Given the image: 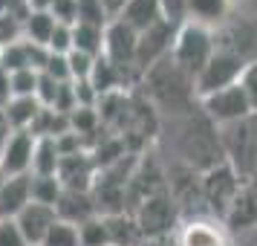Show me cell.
<instances>
[{
  "instance_id": "cell-35",
  "label": "cell",
  "mask_w": 257,
  "mask_h": 246,
  "mask_svg": "<svg viewBox=\"0 0 257 246\" xmlns=\"http://www.w3.org/2000/svg\"><path fill=\"white\" fill-rule=\"evenodd\" d=\"M0 186H3V174H0Z\"/></svg>"
},
{
  "instance_id": "cell-5",
  "label": "cell",
  "mask_w": 257,
  "mask_h": 246,
  "mask_svg": "<svg viewBox=\"0 0 257 246\" xmlns=\"http://www.w3.org/2000/svg\"><path fill=\"white\" fill-rule=\"evenodd\" d=\"M136 47H139V32H133L127 24H121V21H110L104 29V55L110 64H116L121 70L133 72V78H136V70H133V64H136Z\"/></svg>"
},
{
  "instance_id": "cell-22",
  "label": "cell",
  "mask_w": 257,
  "mask_h": 246,
  "mask_svg": "<svg viewBox=\"0 0 257 246\" xmlns=\"http://www.w3.org/2000/svg\"><path fill=\"white\" fill-rule=\"evenodd\" d=\"M75 24L107 26L110 24V15L104 12L101 0H78V3H75Z\"/></svg>"
},
{
  "instance_id": "cell-34",
  "label": "cell",
  "mask_w": 257,
  "mask_h": 246,
  "mask_svg": "<svg viewBox=\"0 0 257 246\" xmlns=\"http://www.w3.org/2000/svg\"><path fill=\"white\" fill-rule=\"evenodd\" d=\"M12 136V128H9V122H6V116L0 113V151H3V145H6V139Z\"/></svg>"
},
{
  "instance_id": "cell-3",
  "label": "cell",
  "mask_w": 257,
  "mask_h": 246,
  "mask_svg": "<svg viewBox=\"0 0 257 246\" xmlns=\"http://www.w3.org/2000/svg\"><path fill=\"white\" fill-rule=\"evenodd\" d=\"M176 29H179V26L168 24V21H159V24L151 26L148 32H142L139 35V47H136V64H133L136 75L151 72L153 67H159V64L171 55Z\"/></svg>"
},
{
  "instance_id": "cell-26",
  "label": "cell",
  "mask_w": 257,
  "mask_h": 246,
  "mask_svg": "<svg viewBox=\"0 0 257 246\" xmlns=\"http://www.w3.org/2000/svg\"><path fill=\"white\" fill-rule=\"evenodd\" d=\"M159 9H162V21H168V24H188V0H159Z\"/></svg>"
},
{
  "instance_id": "cell-10",
  "label": "cell",
  "mask_w": 257,
  "mask_h": 246,
  "mask_svg": "<svg viewBox=\"0 0 257 246\" xmlns=\"http://www.w3.org/2000/svg\"><path fill=\"white\" fill-rule=\"evenodd\" d=\"M58 220V214H55V209H49V206H41V203H29L18 217H15V223H18V229H21V234H24L26 240H29V246H41L44 243V237H47L49 226Z\"/></svg>"
},
{
  "instance_id": "cell-28",
  "label": "cell",
  "mask_w": 257,
  "mask_h": 246,
  "mask_svg": "<svg viewBox=\"0 0 257 246\" xmlns=\"http://www.w3.org/2000/svg\"><path fill=\"white\" fill-rule=\"evenodd\" d=\"M75 3H78V0H52L49 15L55 18V24L75 26Z\"/></svg>"
},
{
  "instance_id": "cell-32",
  "label": "cell",
  "mask_w": 257,
  "mask_h": 246,
  "mask_svg": "<svg viewBox=\"0 0 257 246\" xmlns=\"http://www.w3.org/2000/svg\"><path fill=\"white\" fill-rule=\"evenodd\" d=\"M124 3H127V0H101V6H104V12L110 15V21H116L118 15H121Z\"/></svg>"
},
{
  "instance_id": "cell-25",
  "label": "cell",
  "mask_w": 257,
  "mask_h": 246,
  "mask_svg": "<svg viewBox=\"0 0 257 246\" xmlns=\"http://www.w3.org/2000/svg\"><path fill=\"white\" fill-rule=\"evenodd\" d=\"M240 87H243L245 99H248V105H251V113L257 116V58L245 61L243 75H240Z\"/></svg>"
},
{
  "instance_id": "cell-7",
  "label": "cell",
  "mask_w": 257,
  "mask_h": 246,
  "mask_svg": "<svg viewBox=\"0 0 257 246\" xmlns=\"http://www.w3.org/2000/svg\"><path fill=\"white\" fill-rule=\"evenodd\" d=\"M237 194H240V177L231 171V165H217L202 180V197L208 200V206L214 211H220L222 217L228 214Z\"/></svg>"
},
{
  "instance_id": "cell-23",
  "label": "cell",
  "mask_w": 257,
  "mask_h": 246,
  "mask_svg": "<svg viewBox=\"0 0 257 246\" xmlns=\"http://www.w3.org/2000/svg\"><path fill=\"white\" fill-rule=\"evenodd\" d=\"M38 70H15L9 72V87H12V99L15 96H35L38 93Z\"/></svg>"
},
{
  "instance_id": "cell-20",
  "label": "cell",
  "mask_w": 257,
  "mask_h": 246,
  "mask_svg": "<svg viewBox=\"0 0 257 246\" xmlns=\"http://www.w3.org/2000/svg\"><path fill=\"white\" fill-rule=\"evenodd\" d=\"M78 237H81V246H110V232H107L104 214H95L87 223H81Z\"/></svg>"
},
{
  "instance_id": "cell-12",
  "label": "cell",
  "mask_w": 257,
  "mask_h": 246,
  "mask_svg": "<svg viewBox=\"0 0 257 246\" xmlns=\"http://www.w3.org/2000/svg\"><path fill=\"white\" fill-rule=\"evenodd\" d=\"M116 21L127 24L133 32H148L151 26H156L162 21V9H159V0H127L124 9Z\"/></svg>"
},
{
  "instance_id": "cell-18",
  "label": "cell",
  "mask_w": 257,
  "mask_h": 246,
  "mask_svg": "<svg viewBox=\"0 0 257 246\" xmlns=\"http://www.w3.org/2000/svg\"><path fill=\"white\" fill-rule=\"evenodd\" d=\"M52 32H55V18L49 12H29L21 26V38L29 44H38V47H47Z\"/></svg>"
},
{
  "instance_id": "cell-31",
  "label": "cell",
  "mask_w": 257,
  "mask_h": 246,
  "mask_svg": "<svg viewBox=\"0 0 257 246\" xmlns=\"http://www.w3.org/2000/svg\"><path fill=\"white\" fill-rule=\"evenodd\" d=\"M12 102V87H9V72L0 67V110Z\"/></svg>"
},
{
  "instance_id": "cell-8",
  "label": "cell",
  "mask_w": 257,
  "mask_h": 246,
  "mask_svg": "<svg viewBox=\"0 0 257 246\" xmlns=\"http://www.w3.org/2000/svg\"><path fill=\"white\" fill-rule=\"evenodd\" d=\"M35 136L29 130H12L0 151V174L3 177H21L32 171V153H35Z\"/></svg>"
},
{
  "instance_id": "cell-2",
  "label": "cell",
  "mask_w": 257,
  "mask_h": 246,
  "mask_svg": "<svg viewBox=\"0 0 257 246\" xmlns=\"http://www.w3.org/2000/svg\"><path fill=\"white\" fill-rule=\"evenodd\" d=\"M243 67H245V58L240 52H234V49H220L208 58V64L199 70V75L194 78V93L199 99H205V96L217 93V90H225V87H231V84L240 81V75H243Z\"/></svg>"
},
{
  "instance_id": "cell-16",
  "label": "cell",
  "mask_w": 257,
  "mask_h": 246,
  "mask_svg": "<svg viewBox=\"0 0 257 246\" xmlns=\"http://www.w3.org/2000/svg\"><path fill=\"white\" fill-rule=\"evenodd\" d=\"M61 168V148L58 139H38L32 153V177H58Z\"/></svg>"
},
{
  "instance_id": "cell-6",
  "label": "cell",
  "mask_w": 257,
  "mask_h": 246,
  "mask_svg": "<svg viewBox=\"0 0 257 246\" xmlns=\"http://www.w3.org/2000/svg\"><path fill=\"white\" fill-rule=\"evenodd\" d=\"M133 220L139 226L145 240H159L171 226H174V206L168 194H153V197L142 200L139 211L133 214Z\"/></svg>"
},
{
  "instance_id": "cell-21",
  "label": "cell",
  "mask_w": 257,
  "mask_h": 246,
  "mask_svg": "<svg viewBox=\"0 0 257 246\" xmlns=\"http://www.w3.org/2000/svg\"><path fill=\"white\" fill-rule=\"evenodd\" d=\"M41 246H81V237H78V226H72L67 220H55L49 226L47 237Z\"/></svg>"
},
{
  "instance_id": "cell-4",
  "label": "cell",
  "mask_w": 257,
  "mask_h": 246,
  "mask_svg": "<svg viewBox=\"0 0 257 246\" xmlns=\"http://www.w3.org/2000/svg\"><path fill=\"white\" fill-rule=\"evenodd\" d=\"M202 110L220 128H228V125H237L243 119L254 116L251 113V105H248V99L243 93V87H240V81L231 84V87H225V90H217V93L205 96L202 99Z\"/></svg>"
},
{
  "instance_id": "cell-9",
  "label": "cell",
  "mask_w": 257,
  "mask_h": 246,
  "mask_svg": "<svg viewBox=\"0 0 257 246\" xmlns=\"http://www.w3.org/2000/svg\"><path fill=\"white\" fill-rule=\"evenodd\" d=\"M32 203V177H3L0 186V220H15Z\"/></svg>"
},
{
  "instance_id": "cell-33",
  "label": "cell",
  "mask_w": 257,
  "mask_h": 246,
  "mask_svg": "<svg viewBox=\"0 0 257 246\" xmlns=\"http://www.w3.org/2000/svg\"><path fill=\"white\" fill-rule=\"evenodd\" d=\"M26 6H29V12H49L52 0H26Z\"/></svg>"
},
{
  "instance_id": "cell-17",
  "label": "cell",
  "mask_w": 257,
  "mask_h": 246,
  "mask_svg": "<svg viewBox=\"0 0 257 246\" xmlns=\"http://www.w3.org/2000/svg\"><path fill=\"white\" fill-rule=\"evenodd\" d=\"M104 29L107 26L75 24L72 26V52H84L90 58H98L104 52Z\"/></svg>"
},
{
  "instance_id": "cell-30",
  "label": "cell",
  "mask_w": 257,
  "mask_h": 246,
  "mask_svg": "<svg viewBox=\"0 0 257 246\" xmlns=\"http://www.w3.org/2000/svg\"><path fill=\"white\" fill-rule=\"evenodd\" d=\"M0 246H29V240L21 234L15 220H0Z\"/></svg>"
},
{
  "instance_id": "cell-27",
  "label": "cell",
  "mask_w": 257,
  "mask_h": 246,
  "mask_svg": "<svg viewBox=\"0 0 257 246\" xmlns=\"http://www.w3.org/2000/svg\"><path fill=\"white\" fill-rule=\"evenodd\" d=\"M47 49L55 52V55H70L72 52V26L55 24V32H52V38H49Z\"/></svg>"
},
{
  "instance_id": "cell-15",
  "label": "cell",
  "mask_w": 257,
  "mask_h": 246,
  "mask_svg": "<svg viewBox=\"0 0 257 246\" xmlns=\"http://www.w3.org/2000/svg\"><path fill=\"white\" fill-rule=\"evenodd\" d=\"M231 9V0H188V24L211 29L214 24L225 21Z\"/></svg>"
},
{
  "instance_id": "cell-13",
  "label": "cell",
  "mask_w": 257,
  "mask_h": 246,
  "mask_svg": "<svg viewBox=\"0 0 257 246\" xmlns=\"http://www.w3.org/2000/svg\"><path fill=\"white\" fill-rule=\"evenodd\" d=\"M0 113L6 116L12 130H29L32 122L38 119V113H41V102H38L35 96H15Z\"/></svg>"
},
{
  "instance_id": "cell-1",
  "label": "cell",
  "mask_w": 257,
  "mask_h": 246,
  "mask_svg": "<svg viewBox=\"0 0 257 246\" xmlns=\"http://www.w3.org/2000/svg\"><path fill=\"white\" fill-rule=\"evenodd\" d=\"M217 52V41L211 35V29L197 24H185L176 29L174 49H171V64L176 67L179 75H185L194 84L199 70L208 64V58Z\"/></svg>"
},
{
  "instance_id": "cell-19",
  "label": "cell",
  "mask_w": 257,
  "mask_h": 246,
  "mask_svg": "<svg viewBox=\"0 0 257 246\" xmlns=\"http://www.w3.org/2000/svg\"><path fill=\"white\" fill-rule=\"evenodd\" d=\"M61 194H64V186H61L58 177H32V203H41V206L55 209Z\"/></svg>"
},
{
  "instance_id": "cell-29",
  "label": "cell",
  "mask_w": 257,
  "mask_h": 246,
  "mask_svg": "<svg viewBox=\"0 0 257 246\" xmlns=\"http://www.w3.org/2000/svg\"><path fill=\"white\" fill-rule=\"evenodd\" d=\"M185 246H217V232L208 229V226H202V223H197L194 229L185 232Z\"/></svg>"
},
{
  "instance_id": "cell-24",
  "label": "cell",
  "mask_w": 257,
  "mask_h": 246,
  "mask_svg": "<svg viewBox=\"0 0 257 246\" xmlns=\"http://www.w3.org/2000/svg\"><path fill=\"white\" fill-rule=\"evenodd\" d=\"M67 64H70V78L72 81H90L95 58L84 55V52H70V55H67Z\"/></svg>"
},
{
  "instance_id": "cell-11",
  "label": "cell",
  "mask_w": 257,
  "mask_h": 246,
  "mask_svg": "<svg viewBox=\"0 0 257 246\" xmlns=\"http://www.w3.org/2000/svg\"><path fill=\"white\" fill-rule=\"evenodd\" d=\"M55 214H58V220H67V223H72V226L87 223L90 217L98 214L93 191H72V188H64L58 206H55Z\"/></svg>"
},
{
  "instance_id": "cell-14",
  "label": "cell",
  "mask_w": 257,
  "mask_h": 246,
  "mask_svg": "<svg viewBox=\"0 0 257 246\" xmlns=\"http://www.w3.org/2000/svg\"><path fill=\"white\" fill-rule=\"evenodd\" d=\"M104 220H107V232H110V246H142L145 243L133 214L118 211V214H104Z\"/></svg>"
}]
</instances>
